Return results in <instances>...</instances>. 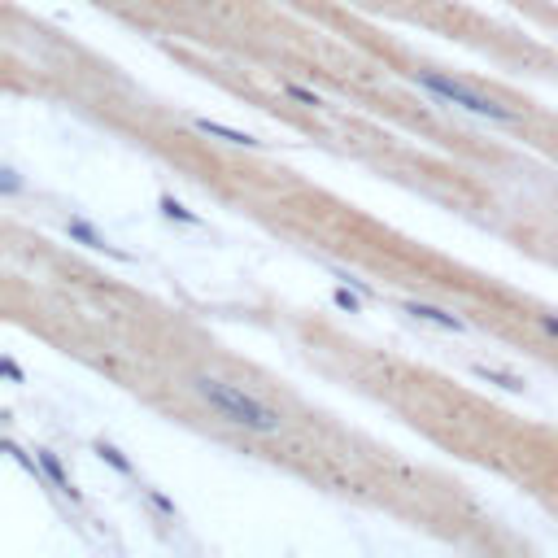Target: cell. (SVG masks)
<instances>
[{
  "label": "cell",
  "mask_w": 558,
  "mask_h": 558,
  "mask_svg": "<svg viewBox=\"0 0 558 558\" xmlns=\"http://www.w3.org/2000/svg\"><path fill=\"white\" fill-rule=\"evenodd\" d=\"M161 205H166V214H170V219H183V222H192V214L183 210L180 201H161Z\"/></svg>",
  "instance_id": "cell-9"
},
{
  "label": "cell",
  "mask_w": 558,
  "mask_h": 558,
  "mask_svg": "<svg viewBox=\"0 0 558 558\" xmlns=\"http://www.w3.org/2000/svg\"><path fill=\"white\" fill-rule=\"evenodd\" d=\"M541 327H545V332L558 340V319H554V315H545V319H541Z\"/></svg>",
  "instance_id": "cell-10"
},
{
  "label": "cell",
  "mask_w": 558,
  "mask_h": 558,
  "mask_svg": "<svg viewBox=\"0 0 558 558\" xmlns=\"http://www.w3.org/2000/svg\"><path fill=\"white\" fill-rule=\"evenodd\" d=\"M40 467H44V471H48V480L57 484L61 493H70V480H66V471H61V462L53 459V454H40Z\"/></svg>",
  "instance_id": "cell-5"
},
{
  "label": "cell",
  "mask_w": 558,
  "mask_h": 558,
  "mask_svg": "<svg viewBox=\"0 0 558 558\" xmlns=\"http://www.w3.org/2000/svg\"><path fill=\"white\" fill-rule=\"evenodd\" d=\"M100 454H105V459L114 462L119 471H131V467H127V459H122V454H119V450H114V445H100Z\"/></svg>",
  "instance_id": "cell-8"
},
{
  "label": "cell",
  "mask_w": 558,
  "mask_h": 558,
  "mask_svg": "<svg viewBox=\"0 0 558 558\" xmlns=\"http://www.w3.org/2000/svg\"><path fill=\"white\" fill-rule=\"evenodd\" d=\"M284 92H288L293 100H301V105H319V97H315V92H305V88H297V83H288Z\"/></svg>",
  "instance_id": "cell-7"
},
{
  "label": "cell",
  "mask_w": 558,
  "mask_h": 558,
  "mask_svg": "<svg viewBox=\"0 0 558 558\" xmlns=\"http://www.w3.org/2000/svg\"><path fill=\"white\" fill-rule=\"evenodd\" d=\"M197 131H205V136H219L227 140V144H244V149H253L258 140L249 136V131H232V127H222V122H210V119H197Z\"/></svg>",
  "instance_id": "cell-3"
},
{
  "label": "cell",
  "mask_w": 558,
  "mask_h": 558,
  "mask_svg": "<svg viewBox=\"0 0 558 558\" xmlns=\"http://www.w3.org/2000/svg\"><path fill=\"white\" fill-rule=\"evenodd\" d=\"M410 315L423 323H437V327H445V332H462V323L454 319V315H445V310H437V305H423V301H415L410 305Z\"/></svg>",
  "instance_id": "cell-4"
},
{
  "label": "cell",
  "mask_w": 558,
  "mask_h": 558,
  "mask_svg": "<svg viewBox=\"0 0 558 558\" xmlns=\"http://www.w3.org/2000/svg\"><path fill=\"white\" fill-rule=\"evenodd\" d=\"M336 301H340V305H349V310H358V297H349L345 288H340V293H336Z\"/></svg>",
  "instance_id": "cell-11"
},
{
  "label": "cell",
  "mask_w": 558,
  "mask_h": 558,
  "mask_svg": "<svg viewBox=\"0 0 558 558\" xmlns=\"http://www.w3.org/2000/svg\"><path fill=\"white\" fill-rule=\"evenodd\" d=\"M70 236H79L83 244H88V249H105V240H100L97 232L88 227V222H70Z\"/></svg>",
  "instance_id": "cell-6"
},
{
  "label": "cell",
  "mask_w": 558,
  "mask_h": 558,
  "mask_svg": "<svg viewBox=\"0 0 558 558\" xmlns=\"http://www.w3.org/2000/svg\"><path fill=\"white\" fill-rule=\"evenodd\" d=\"M192 388H197V398L210 406V410H219L227 423H236L244 432H279V410H271L266 401H258L253 393H244L236 384H227V379H214V376H197L192 379Z\"/></svg>",
  "instance_id": "cell-1"
},
{
  "label": "cell",
  "mask_w": 558,
  "mask_h": 558,
  "mask_svg": "<svg viewBox=\"0 0 558 558\" xmlns=\"http://www.w3.org/2000/svg\"><path fill=\"white\" fill-rule=\"evenodd\" d=\"M415 83L423 88V92L450 100V105H459V109H467V114H476V119H493V122H511V119H515L506 105H498L493 97H480V92H471V88H467V83H459V79H445V75L423 70V75H415Z\"/></svg>",
  "instance_id": "cell-2"
}]
</instances>
